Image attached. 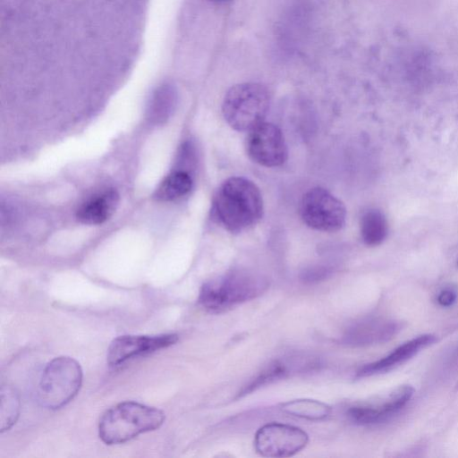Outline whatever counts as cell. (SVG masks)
<instances>
[{
	"label": "cell",
	"instance_id": "6da1fadb",
	"mask_svg": "<svg viewBox=\"0 0 458 458\" xmlns=\"http://www.w3.org/2000/svg\"><path fill=\"white\" fill-rule=\"evenodd\" d=\"M263 210L259 189L244 177L225 180L213 199L214 218L231 233H241L253 226L261 218Z\"/></svg>",
	"mask_w": 458,
	"mask_h": 458
},
{
	"label": "cell",
	"instance_id": "7a4b0ae2",
	"mask_svg": "<svg viewBox=\"0 0 458 458\" xmlns=\"http://www.w3.org/2000/svg\"><path fill=\"white\" fill-rule=\"evenodd\" d=\"M165 419V413L157 408L132 401L123 402L102 415L98 436L106 445L122 444L158 428Z\"/></svg>",
	"mask_w": 458,
	"mask_h": 458
},
{
	"label": "cell",
	"instance_id": "3957f363",
	"mask_svg": "<svg viewBox=\"0 0 458 458\" xmlns=\"http://www.w3.org/2000/svg\"><path fill=\"white\" fill-rule=\"evenodd\" d=\"M267 287V282L261 276L236 270L205 283L199 302L206 310L218 312L259 296Z\"/></svg>",
	"mask_w": 458,
	"mask_h": 458
},
{
	"label": "cell",
	"instance_id": "277c9868",
	"mask_svg": "<svg viewBox=\"0 0 458 458\" xmlns=\"http://www.w3.org/2000/svg\"><path fill=\"white\" fill-rule=\"evenodd\" d=\"M267 89L256 82L233 86L225 94L222 112L227 123L239 131H250L261 123L269 108Z\"/></svg>",
	"mask_w": 458,
	"mask_h": 458
},
{
	"label": "cell",
	"instance_id": "5b68a950",
	"mask_svg": "<svg viewBox=\"0 0 458 458\" xmlns=\"http://www.w3.org/2000/svg\"><path fill=\"white\" fill-rule=\"evenodd\" d=\"M81 382L82 370L79 362L67 356L56 357L43 370L38 401L46 409H60L74 398Z\"/></svg>",
	"mask_w": 458,
	"mask_h": 458
},
{
	"label": "cell",
	"instance_id": "8992f818",
	"mask_svg": "<svg viewBox=\"0 0 458 458\" xmlns=\"http://www.w3.org/2000/svg\"><path fill=\"white\" fill-rule=\"evenodd\" d=\"M300 215L310 228L322 232L340 230L346 217L344 203L326 189L309 190L301 198Z\"/></svg>",
	"mask_w": 458,
	"mask_h": 458
},
{
	"label": "cell",
	"instance_id": "52a82bcc",
	"mask_svg": "<svg viewBox=\"0 0 458 458\" xmlns=\"http://www.w3.org/2000/svg\"><path fill=\"white\" fill-rule=\"evenodd\" d=\"M309 437L299 428L270 423L260 428L255 436L256 451L265 457H288L304 448Z\"/></svg>",
	"mask_w": 458,
	"mask_h": 458
},
{
	"label": "cell",
	"instance_id": "ba28073f",
	"mask_svg": "<svg viewBox=\"0 0 458 458\" xmlns=\"http://www.w3.org/2000/svg\"><path fill=\"white\" fill-rule=\"evenodd\" d=\"M249 157L257 164L276 167L287 159V146L281 130L273 123L262 122L249 131L246 139Z\"/></svg>",
	"mask_w": 458,
	"mask_h": 458
},
{
	"label": "cell",
	"instance_id": "9c48e42d",
	"mask_svg": "<svg viewBox=\"0 0 458 458\" xmlns=\"http://www.w3.org/2000/svg\"><path fill=\"white\" fill-rule=\"evenodd\" d=\"M178 341L176 334L158 335H120L114 338L107 350V363L118 367L128 360L165 349Z\"/></svg>",
	"mask_w": 458,
	"mask_h": 458
},
{
	"label": "cell",
	"instance_id": "30bf717a",
	"mask_svg": "<svg viewBox=\"0 0 458 458\" xmlns=\"http://www.w3.org/2000/svg\"><path fill=\"white\" fill-rule=\"evenodd\" d=\"M413 392L411 386H402L391 393L385 402L375 405L352 407L348 411V415L352 421L361 425L384 422L406 405Z\"/></svg>",
	"mask_w": 458,
	"mask_h": 458
},
{
	"label": "cell",
	"instance_id": "8fae6325",
	"mask_svg": "<svg viewBox=\"0 0 458 458\" xmlns=\"http://www.w3.org/2000/svg\"><path fill=\"white\" fill-rule=\"evenodd\" d=\"M400 324L393 320L369 319L356 323L346 330L342 342L350 346H366L384 343L394 337Z\"/></svg>",
	"mask_w": 458,
	"mask_h": 458
},
{
	"label": "cell",
	"instance_id": "7c38bea8",
	"mask_svg": "<svg viewBox=\"0 0 458 458\" xmlns=\"http://www.w3.org/2000/svg\"><path fill=\"white\" fill-rule=\"evenodd\" d=\"M437 337L431 334L419 335L403 344L391 353L377 361L363 366L357 372L358 377L389 371L416 355L419 352L432 344Z\"/></svg>",
	"mask_w": 458,
	"mask_h": 458
},
{
	"label": "cell",
	"instance_id": "4fadbf2b",
	"mask_svg": "<svg viewBox=\"0 0 458 458\" xmlns=\"http://www.w3.org/2000/svg\"><path fill=\"white\" fill-rule=\"evenodd\" d=\"M118 203L117 191L106 190L82 204L77 211V218L85 225H100L113 216Z\"/></svg>",
	"mask_w": 458,
	"mask_h": 458
},
{
	"label": "cell",
	"instance_id": "5bb4252c",
	"mask_svg": "<svg viewBox=\"0 0 458 458\" xmlns=\"http://www.w3.org/2000/svg\"><path fill=\"white\" fill-rule=\"evenodd\" d=\"M191 188V175L185 171H175L159 184L154 197L160 201H170L186 195Z\"/></svg>",
	"mask_w": 458,
	"mask_h": 458
},
{
	"label": "cell",
	"instance_id": "9a60e30c",
	"mask_svg": "<svg viewBox=\"0 0 458 458\" xmlns=\"http://www.w3.org/2000/svg\"><path fill=\"white\" fill-rule=\"evenodd\" d=\"M360 234L365 244H380L387 234V223L384 214L377 209L366 211L360 219Z\"/></svg>",
	"mask_w": 458,
	"mask_h": 458
},
{
	"label": "cell",
	"instance_id": "2e32d148",
	"mask_svg": "<svg viewBox=\"0 0 458 458\" xmlns=\"http://www.w3.org/2000/svg\"><path fill=\"white\" fill-rule=\"evenodd\" d=\"M282 410L288 414L310 420H323L331 413V408L327 404L308 399L284 403Z\"/></svg>",
	"mask_w": 458,
	"mask_h": 458
},
{
	"label": "cell",
	"instance_id": "e0dca14e",
	"mask_svg": "<svg viewBox=\"0 0 458 458\" xmlns=\"http://www.w3.org/2000/svg\"><path fill=\"white\" fill-rule=\"evenodd\" d=\"M20 399L9 386L1 388V432L8 430L17 420L20 412Z\"/></svg>",
	"mask_w": 458,
	"mask_h": 458
},
{
	"label": "cell",
	"instance_id": "ac0fdd59",
	"mask_svg": "<svg viewBox=\"0 0 458 458\" xmlns=\"http://www.w3.org/2000/svg\"><path fill=\"white\" fill-rule=\"evenodd\" d=\"M288 372L284 364L276 361L262 370L255 378L244 386L237 394V398L249 394L258 388L269 384L275 380L284 377Z\"/></svg>",
	"mask_w": 458,
	"mask_h": 458
},
{
	"label": "cell",
	"instance_id": "d6986e66",
	"mask_svg": "<svg viewBox=\"0 0 458 458\" xmlns=\"http://www.w3.org/2000/svg\"><path fill=\"white\" fill-rule=\"evenodd\" d=\"M165 95L157 96V98L154 100L151 106V116L154 119L160 120L166 118L173 106V97L169 93L168 96Z\"/></svg>",
	"mask_w": 458,
	"mask_h": 458
},
{
	"label": "cell",
	"instance_id": "ffe728a7",
	"mask_svg": "<svg viewBox=\"0 0 458 458\" xmlns=\"http://www.w3.org/2000/svg\"><path fill=\"white\" fill-rule=\"evenodd\" d=\"M456 300V293L450 289H445L440 292L437 296V301L444 307L451 306Z\"/></svg>",
	"mask_w": 458,
	"mask_h": 458
},
{
	"label": "cell",
	"instance_id": "44dd1931",
	"mask_svg": "<svg viewBox=\"0 0 458 458\" xmlns=\"http://www.w3.org/2000/svg\"><path fill=\"white\" fill-rule=\"evenodd\" d=\"M453 361L455 364V366H458V350L454 354Z\"/></svg>",
	"mask_w": 458,
	"mask_h": 458
},
{
	"label": "cell",
	"instance_id": "7402d4cb",
	"mask_svg": "<svg viewBox=\"0 0 458 458\" xmlns=\"http://www.w3.org/2000/svg\"><path fill=\"white\" fill-rule=\"evenodd\" d=\"M213 1H223V0H213Z\"/></svg>",
	"mask_w": 458,
	"mask_h": 458
}]
</instances>
